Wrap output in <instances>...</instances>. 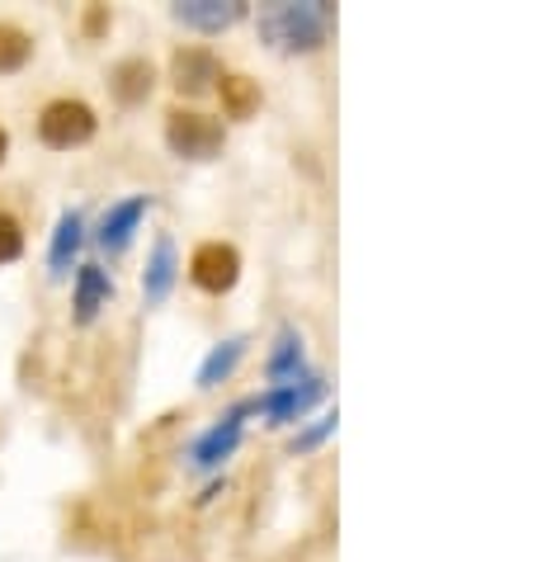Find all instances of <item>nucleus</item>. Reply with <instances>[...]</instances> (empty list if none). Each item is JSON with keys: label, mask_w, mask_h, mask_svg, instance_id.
Returning a JSON list of instances; mask_svg holds the SVG:
<instances>
[{"label": "nucleus", "mask_w": 533, "mask_h": 562, "mask_svg": "<svg viewBox=\"0 0 533 562\" xmlns=\"http://www.w3.org/2000/svg\"><path fill=\"white\" fill-rule=\"evenodd\" d=\"M241 416H246V402H241L237 412H227L223 426H213V430L194 445V463H199V468H217L223 459H231V449L241 445Z\"/></svg>", "instance_id": "10"}, {"label": "nucleus", "mask_w": 533, "mask_h": 562, "mask_svg": "<svg viewBox=\"0 0 533 562\" xmlns=\"http://www.w3.org/2000/svg\"><path fill=\"white\" fill-rule=\"evenodd\" d=\"M166 143L175 156H190V161H208V156L223 151V123L199 114V109H170L166 114Z\"/></svg>", "instance_id": "3"}, {"label": "nucleus", "mask_w": 533, "mask_h": 562, "mask_svg": "<svg viewBox=\"0 0 533 562\" xmlns=\"http://www.w3.org/2000/svg\"><path fill=\"white\" fill-rule=\"evenodd\" d=\"M241 14H246L241 0H184V5H175V20L190 29H203V34H223Z\"/></svg>", "instance_id": "7"}, {"label": "nucleus", "mask_w": 533, "mask_h": 562, "mask_svg": "<svg viewBox=\"0 0 533 562\" xmlns=\"http://www.w3.org/2000/svg\"><path fill=\"white\" fill-rule=\"evenodd\" d=\"M81 241H86V223H81V213H61L57 217V232H53V246H48V265H53V274H67L71 270V260L76 251H81Z\"/></svg>", "instance_id": "12"}, {"label": "nucleus", "mask_w": 533, "mask_h": 562, "mask_svg": "<svg viewBox=\"0 0 533 562\" xmlns=\"http://www.w3.org/2000/svg\"><path fill=\"white\" fill-rule=\"evenodd\" d=\"M326 24H331V10H326L321 0H311V5H274V10L260 14L264 38H270L274 48H288V53L317 48L326 38Z\"/></svg>", "instance_id": "1"}, {"label": "nucleus", "mask_w": 533, "mask_h": 562, "mask_svg": "<svg viewBox=\"0 0 533 562\" xmlns=\"http://www.w3.org/2000/svg\"><path fill=\"white\" fill-rule=\"evenodd\" d=\"M95 128H100V119L86 100H53V104H43V114H38V137L57 151L86 147L90 137H95Z\"/></svg>", "instance_id": "2"}, {"label": "nucleus", "mask_w": 533, "mask_h": 562, "mask_svg": "<svg viewBox=\"0 0 533 562\" xmlns=\"http://www.w3.org/2000/svg\"><path fill=\"white\" fill-rule=\"evenodd\" d=\"M246 346H250L246 336H231V340H223V346H213V355L203 359V369H199V387H217V383H227L231 373H237V364L246 359Z\"/></svg>", "instance_id": "13"}, {"label": "nucleus", "mask_w": 533, "mask_h": 562, "mask_svg": "<svg viewBox=\"0 0 533 562\" xmlns=\"http://www.w3.org/2000/svg\"><path fill=\"white\" fill-rule=\"evenodd\" d=\"M331 430H336V412H326V416L317 420V426H311V430L303 435V440H293V449H311V445H321Z\"/></svg>", "instance_id": "19"}, {"label": "nucleus", "mask_w": 533, "mask_h": 562, "mask_svg": "<svg viewBox=\"0 0 533 562\" xmlns=\"http://www.w3.org/2000/svg\"><path fill=\"white\" fill-rule=\"evenodd\" d=\"M170 76H175L184 95H203L213 81H223V67H217V57L208 48H180L170 57Z\"/></svg>", "instance_id": "6"}, {"label": "nucleus", "mask_w": 533, "mask_h": 562, "mask_svg": "<svg viewBox=\"0 0 533 562\" xmlns=\"http://www.w3.org/2000/svg\"><path fill=\"white\" fill-rule=\"evenodd\" d=\"M297 364H303V340H297V331L293 326H284V331H279V350L270 355V373L274 379H297Z\"/></svg>", "instance_id": "17"}, {"label": "nucleus", "mask_w": 533, "mask_h": 562, "mask_svg": "<svg viewBox=\"0 0 533 562\" xmlns=\"http://www.w3.org/2000/svg\"><path fill=\"white\" fill-rule=\"evenodd\" d=\"M5 151H10V137H5V128H0V166H5Z\"/></svg>", "instance_id": "20"}, {"label": "nucleus", "mask_w": 533, "mask_h": 562, "mask_svg": "<svg viewBox=\"0 0 533 562\" xmlns=\"http://www.w3.org/2000/svg\"><path fill=\"white\" fill-rule=\"evenodd\" d=\"M223 104H227V114H231V119H246L250 109L260 104L256 81H246V76H227V71H223Z\"/></svg>", "instance_id": "16"}, {"label": "nucleus", "mask_w": 533, "mask_h": 562, "mask_svg": "<svg viewBox=\"0 0 533 562\" xmlns=\"http://www.w3.org/2000/svg\"><path fill=\"white\" fill-rule=\"evenodd\" d=\"M151 86H156L151 61H143V57H128V61H118V67H114V95H118L123 104L147 100V95H151Z\"/></svg>", "instance_id": "14"}, {"label": "nucleus", "mask_w": 533, "mask_h": 562, "mask_svg": "<svg viewBox=\"0 0 533 562\" xmlns=\"http://www.w3.org/2000/svg\"><path fill=\"white\" fill-rule=\"evenodd\" d=\"M109 299H114V279H109L100 265H81L76 270V322L90 326L100 317V307H109Z\"/></svg>", "instance_id": "8"}, {"label": "nucleus", "mask_w": 533, "mask_h": 562, "mask_svg": "<svg viewBox=\"0 0 533 562\" xmlns=\"http://www.w3.org/2000/svg\"><path fill=\"white\" fill-rule=\"evenodd\" d=\"M143 213H147V194H133V199H123V204L109 209L104 223H100V246L104 251H123V246L133 241L137 223H143Z\"/></svg>", "instance_id": "9"}, {"label": "nucleus", "mask_w": 533, "mask_h": 562, "mask_svg": "<svg viewBox=\"0 0 533 562\" xmlns=\"http://www.w3.org/2000/svg\"><path fill=\"white\" fill-rule=\"evenodd\" d=\"M20 256H24V227L10 213H0V265L20 260Z\"/></svg>", "instance_id": "18"}, {"label": "nucleus", "mask_w": 533, "mask_h": 562, "mask_svg": "<svg viewBox=\"0 0 533 562\" xmlns=\"http://www.w3.org/2000/svg\"><path fill=\"white\" fill-rule=\"evenodd\" d=\"M321 393H326L321 379H303V383L293 379V383H279L274 393L256 397V402H250V407L264 412V416L274 420V426H284V420H297V416H303V412H307V407H311V402H317Z\"/></svg>", "instance_id": "5"}, {"label": "nucleus", "mask_w": 533, "mask_h": 562, "mask_svg": "<svg viewBox=\"0 0 533 562\" xmlns=\"http://www.w3.org/2000/svg\"><path fill=\"white\" fill-rule=\"evenodd\" d=\"M190 279H194L203 293H227V289H237V279H241V256H237V246H227V241H203L199 251L190 256Z\"/></svg>", "instance_id": "4"}, {"label": "nucleus", "mask_w": 533, "mask_h": 562, "mask_svg": "<svg viewBox=\"0 0 533 562\" xmlns=\"http://www.w3.org/2000/svg\"><path fill=\"white\" fill-rule=\"evenodd\" d=\"M175 274H180V265H175V241L161 237V241L151 246V260H147V274H143L147 303H166L170 289H175Z\"/></svg>", "instance_id": "11"}, {"label": "nucleus", "mask_w": 533, "mask_h": 562, "mask_svg": "<svg viewBox=\"0 0 533 562\" xmlns=\"http://www.w3.org/2000/svg\"><path fill=\"white\" fill-rule=\"evenodd\" d=\"M29 57H34V38H29L24 29H14V24H0V76L20 71Z\"/></svg>", "instance_id": "15"}]
</instances>
